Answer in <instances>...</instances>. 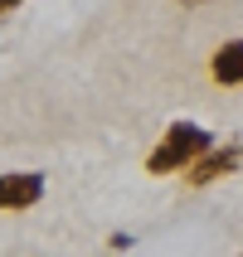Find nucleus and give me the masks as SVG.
<instances>
[{"mask_svg":"<svg viewBox=\"0 0 243 257\" xmlns=\"http://www.w3.org/2000/svg\"><path fill=\"white\" fill-rule=\"evenodd\" d=\"M214 146V136L200 126V121H171L166 136L156 141V151L146 156V175H175V170H190L195 160Z\"/></svg>","mask_w":243,"mask_h":257,"instance_id":"nucleus-1","label":"nucleus"},{"mask_svg":"<svg viewBox=\"0 0 243 257\" xmlns=\"http://www.w3.org/2000/svg\"><path fill=\"white\" fill-rule=\"evenodd\" d=\"M233 170H243V141H214V146H209V151H204V156L185 170V180H190L195 189H204V185L229 180Z\"/></svg>","mask_w":243,"mask_h":257,"instance_id":"nucleus-2","label":"nucleus"},{"mask_svg":"<svg viewBox=\"0 0 243 257\" xmlns=\"http://www.w3.org/2000/svg\"><path fill=\"white\" fill-rule=\"evenodd\" d=\"M44 175L39 170H0V214H25L44 199Z\"/></svg>","mask_w":243,"mask_h":257,"instance_id":"nucleus-3","label":"nucleus"},{"mask_svg":"<svg viewBox=\"0 0 243 257\" xmlns=\"http://www.w3.org/2000/svg\"><path fill=\"white\" fill-rule=\"evenodd\" d=\"M209 73H214L219 87H243V39L219 44L214 58H209Z\"/></svg>","mask_w":243,"mask_h":257,"instance_id":"nucleus-4","label":"nucleus"},{"mask_svg":"<svg viewBox=\"0 0 243 257\" xmlns=\"http://www.w3.org/2000/svg\"><path fill=\"white\" fill-rule=\"evenodd\" d=\"M131 243H136V238H131V233H112V238H107V247H112V252H127Z\"/></svg>","mask_w":243,"mask_h":257,"instance_id":"nucleus-5","label":"nucleus"},{"mask_svg":"<svg viewBox=\"0 0 243 257\" xmlns=\"http://www.w3.org/2000/svg\"><path fill=\"white\" fill-rule=\"evenodd\" d=\"M20 5H25V0H0V15H15Z\"/></svg>","mask_w":243,"mask_h":257,"instance_id":"nucleus-6","label":"nucleus"},{"mask_svg":"<svg viewBox=\"0 0 243 257\" xmlns=\"http://www.w3.org/2000/svg\"><path fill=\"white\" fill-rule=\"evenodd\" d=\"M180 5H190V10H195V5H204V0H180Z\"/></svg>","mask_w":243,"mask_h":257,"instance_id":"nucleus-7","label":"nucleus"},{"mask_svg":"<svg viewBox=\"0 0 243 257\" xmlns=\"http://www.w3.org/2000/svg\"><path fill=\"white\" fill-rule=\"evenodd\" d=\"M238 257H243V252H238Z\"/></svg>","mask_w":243,"mask_h":257,"instance_id":"nucleus-8","label":"nucleus"}]
</instances>
